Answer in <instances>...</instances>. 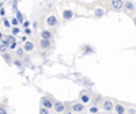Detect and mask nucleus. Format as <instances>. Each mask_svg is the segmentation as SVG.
<instances>
[{
	"instance_id": "obj_1",
	"label": "nucleus",
	"mask_w": 136,
	"mask_h": 114,
	"mask_svg": "<svg viewBox=\"0 0 136 114\" xmlns=\"http://www.w3.org/2000/svg\"><path fill=\"white\" fill-rule=\"evenodd\" d=\"M109 6L113 11H123L124 10V2L123 0H110L109 2Z\"/></svg>"
},
{
	"instance_id": "obj_2",
	"label": "nucleus",
	"mask_w": 136,
	"mask_h": 114,
	"mask_svg": "<svg viewBox=\"0 0 136 114\" xmlns=\"http://www.w3.org/2000/svg\"><path fill=\"white\" fill-rule=\"evenodd\" d=\"M39 48L42 49V50H48V49L52 48V39H46V38H41L38 42Z\"/></svg>"
},
{
	"instance_id": "obj_3",
	"label": "nucleus",
	"mask_w": 136,
	"mask_h": 114,
	"mask_svg": "<svg viewBox=\"0 0 136 114\" xmlns=\"http://www.w3.org/2000/svg\"><path fill=\"white\" fill-rule=\"evenodd\" d=\"M84 109H86L84 107V103H82V102H76V103L71 105V111H74V113H80Z\"/></svg>"
},
{
	"instance_id": "obj_4",
	"label": "nucleus",
	"mask_w": 136,
	"mask_h": 114,
	"mask_svg": "<svg viewBox=\"0 0 136 114\" xmlns=\"http://www.w3.org/2000/svg\"><path fill=\"white\" fill-rule=\"evenodd\" d=\"M102 109L105 110V111H113L114 110V103L112 102L110 99H105L103 101V105H102Z\"/></svg>"
},
{
	"instance_id": "obj_5",
	"label": "nucleus",
	"mask_w": 136,
	"mask_h": 114,
	"mask_svg": "<svg viewBox=\"0 0 136 114\" xmlns=\"http://www.w3.org/2000/svg\"><path fill=\"white\" fill-rule=\"evenodd\" d=\"M79 99H80V102L82 103H89V102H91V95H90V92L87 91V90H84V91H82V94H80V98H79Z\"/></svg>"
},
{
	"instance_id": "obj_6",
	"label": "nucleus",
	"mask_w": 136,
	"mask_h": 114,
	"mask_svg": "<svg viewBox=\"0 0 136 114\" xmlns=\"http://www.w3.org/2000/svg\"><path fill=\"white\" fill-rule=\"evenodd\" d=\"M41 105L44 106V107H46L48 110L53 109V101H51L48 96H42L41 98Z\"/></svg>"
},
{
	"instance_id": "obj_7",
	"label": "nucleus",
	"mask_w": 136,
	"mask_h": 114,
	"mask_svg": "<svg viewBox=\"0 0 136 114\" xmlns=\"http://www.w3.org/2000/svg\"><path fill=\"white\" fill-rule=\"evenodd\" d=\"M53 109L56 113H63V111H66V103L64 102H53Z\"/></svg>"
},
{
	"instance_id": "obj_8",
	"label": "nucleus",
	"mask_w": 136,
	"mask_h": 114,
	"mask_svg": "<svg viewBox=\"0 0 136 114\" xmlns=\"http://www.w3.org/2000/svg\"><path fill=\"white\" fill-rule=\"evenodd\" d=\"M57 18H56V15H49L48 16V19H46V24L48 26H51V27H54V26H57Z\"/></svg>"
},
{
	"instance_id": "obj_9",
	"label": "nucleus",
	"mask_w": 136,
	"mask_h": 114,
	"mask_svg": "<svg viewBox=\"0 0 136 114\" xmlns=\"http://www.w3.org/2000/svg\"><path fill=\"white\" fill-rule=\"evenodd\" d=\"M72 18H74V11H71V10H64L63 11V19L64 20H69Z\"/></svg>"
},
{
	"instance_id": "obj_10",
	"label": "nucleus",
	"mask_w": 136,
	"mask_h": 114,
	"mask_svg": "<svg viewBox=\"0 0 136 114\" xmlns=\"http://www.w3.org/2000/svg\"><path fill=\"white\" fill-rule=\"evenodd\" d=\"M23 49H25V52H33V49H34V42H31V41H25Z\"/></svg>"
},
{
	"instance_id": "obj_11",
	"label": "nucleus",
	"mask_w": 136,
	"mask_h": 114,
	"mask_svg": "<svg viewBox=\"0 0 136 114\" xmlns=\"http://www.w3.org/2000/svg\"><path fill=\"white\" fill-rule=\"evenodd\" d=\"M124 10L127 11V12H133L135 11V4L132 3V2H127V3H124Z\"/></svg>"
},
{
	"instance_id": "obj_12",
	"label": "nucleus",
	"mask_w": 136,
	"mask_h": 114,
	"mask_svg": "<svg viewBox=\"0 0 136 114\" xmlns=\"http://www.w3.org/2000/svg\"><path fill=\"white\" fill-rule=\"evenodd\" d=\"M53 33L51 30H42L41 31V38H46V39H52Z\"/></svg>"
},
{
	"instance_id": "obj_13",
	"label": "nucleus",
	"mask_w": 136,
	"mask_h": 114,
	"mask_svg": "<svg viewBox=\"0 0 136 114\" xmlns=\"http://www.w3.org/2000/svg\"><path fill=\"white\" fill-rule=\"evenodd\" d=\"M114 111L118 113V114H124V113H125L124 105H121V103H116V105H114Z\"/></svg>"
},
{
	"instance_id": "obj_14",
	"label": "nucleus",
	"mask_w": 136,
	"mask_h": 114,
	"mask_svg": "<svg viewBox=\"0 0 136 114\" xmlns=\"http://www.w3.org/2000/svg\"><path fill=\"white\" fill-rule=\"evenodd\" d=\"M94 14L97 18H102L103 15H105V10H102V8H95L94 10Z\"/></svg>"
},
{
	"instance_id": "obj_15",
	"label": "nucleus",
	"mask_w": 136,
	"mask_h": 114,
	"mask_svg": "<svg viewBox=\"0 0 136 114\" xmlns=\"http://www.w3.org/2000/svg\"><path fill=\"white\" fill-rule=\"evenodd\" d=\"M23 56H25V49H23V48H19L18 50H17V57H18V59H22Z\"/></svg>"
},
{
	"instance_id": "obj_16",
	"label": "nucleus",
	"mask_w": 136,
	"mask_h": 114,
	"mask_svg": "<svg viewBox=\"0 0 136 114\" xmlns=\"http://www.w3.org/2000/svg\"><path fill=\"white\" fill-rule=\"evenodd\" d=\"M7 50H8V46H6L4 44H3V45H0V54H3V53H6Z\"/></svg>"
},
{
	"instance_id": "obj_17",
	"label": "nucleus",
	"mask_w": 136,
	"mask_h": 114,
	"mask_svg": "<svg viewBox=\"0 0 136 114\" xmlns=\"http://www.w3.org/2000/svg\"><path fill=\"white\" fill-rule=\"evenodd\" d=\"M3 57H4V60H6L7 63H8V64L11 63V59H12V57H11L10 54H7V52H6V53H3Z\"/></svg>"
},
{
	"instance_id": "obj_18",
	"label": "nucleus",
	"mask_w": 136,
	"mask_h": 114,
	"mask_svg": "<svg viewBox=\"0 0 136 114\" xmlns=\"http://www.w3.org/2000/svg\"><path fill=\"white\" fill-rule=\"evenodd\" d=\"M17 19H18L19 23L23 22V16H22V12H21V11H17Z\"/></svg>"
},
{
	"instance_id": "obj_19",
	"label": "nucleus",
	"mask_w": 136,
	"mask_h": 114,
	"mask_svg": "<svg viewBox=\"0 0 136 114\" xmlns=\"http://www.w3.org/2000/svg\"><path fill=\"white\" fill-rule=\"evenodd\" d=\"M39 113H41V114H49V110H48L46 107H44V106H42V107L39 109Z\"/></svg>"
},
{
	"instance_id": "obj_20",
	"label": "nucleus",
	"mask_w": 136,
	"mask_h": 114,
	"mask_svg": "<svg viewBox=\"0 0 136 114\" xmlns=\"http://www.w3.org/2000/svg\"><path fill=\"white\" fill-rule=\"evenodd\" d=\"M3 24H4V27H11V23H10L8 20H7V19H4V20H3Z\"/></svg>"
},
{
	"instance_id": "obj_21",
	"label": "nucleus",
	"mask_w": 136,
	"mask_h": 114,
	"mask_svg": "<svg viewBox=\"0 0 136 114\" xmlns=\"http://www.w3.org/2000/svg\"><path fill=\"white\" fill-rule=\"evenodd\" d=\"M15 48H17V42H15V41H12V44H10L8 49H15Z\"/></svg>"
},
{
	"instance_id": "obj_22",
	"label": "nucleus",
	"mask_w": 136,
	"mask_h": 114,
	"mask_svg": "<svg viewBox=\"0 0 136 114\" xmlns=\"http://www.w3.org/2000/svg\"><path fill=\"white\" fill-rule=\"evenodd\" d=\"M18 33H19V29H18V27H14V29H12V35H17Z\"/></svg>"
},
{
	"instance_id": "obj_23",
	"label": "nucleus",
	"mask_w": 136,
	"mask_h": 114,
	"mask_svg": "<svg viewBox=\"0 0 136 114\" xmlns=\"http://www.w3.org/2000/svg\"><path fill=\"white\" fill-rule=\"evenodd\" d=\"M90 111H91V113H97V111H98V107H95V106H94V107H90Z\"/></svg>"
},
{
	"instance_id": "obj_24",
	"label": "nucleus",
	"mask_w": 136,
	"mask_h": 114,
	"mask_svg": "<svg viewBox=\"0 0 136 114\" xmlns=\"http://www.w3.org/2000/svg\"><path fill=\"white\" fill-rule=\"evenodd\" d=\"M0 114H7V110L4 107H0Z\"/></svg>"
},
{
	"instance_id": "obj_25",
	"label": "nucleus",
	"mask_w": 136,
	"mask_h": 114,
	"mask_svg": "<svg viewBox=\"0 0 136 114\" xmlns=\"http://www.w3.org/2000/svg\"><path fill=\"white\" fill-rule=\"evenodd\" d=\"M29 24H30V23H29L27 20H26V22H23V27H29Z\"/></svg>"
},
{
	"instance_id": "obj_26",
	"label": "nucleus",
	"mask_w": 136,
	"mask_h": 114,
	"mask_svg": "<svg viewBox=\"0 0 136 114\" xmlns=\"http://www.w3.org/2000/svg\"><path fill=\"white\" fill-rule=\"evenodd\" d=\"M0 14H2V15L4 16V14H6V11H4V8H0Z\"/></svg>"
},
{
	"instance_id": "obj_27",
	"label": "nucleus",
	"mask_w": 136,
	"mask_h": 114,
	"mask_svg": "<svg viewBox=\"0 0 136 114\" xmlns=\"http://www.w3.org/2000/svg\"><path fill=\"white\" fill-rule=\"evenodd\" d=\"M12 24H18V19H12Z\"/></svg>"
},
{
	"instance_id": "obj_28",
	"label": "nucleus",
	"mask_w": 136,
	"mask_h": 114,
	"mask_svg": "<svg viewBox=\"0 0 136 114\" xmlns=\"http://www.w3.org/2000/svg\"><path fill=\"white\" fill-rule=\"evenodd\" d=\"M26 34H31V30L27 29V27H26Z\"/></svg>"
},
{
	"instance_id": "obj_29",
	"label": "nucleus",
	"mask_w": 136,
	"mask_h": 114,
	"mask_svg": "<svg viewBox=\"0 0 136 114\" xmlns=\"http://www.w3.org/2000/svg\"><path fill=\"white\" fill-rule=\"evenodd\" d=\"M133 23H135V26H136V18H133Z\"/></svg>"
},
{
	"instance_id": "obj_30",
	"label": "nucleus",
	"mask_w": 136,
	"mask_h": 114,
	"mask_svg": "<svg viewBox=\"0 0 136 114\" xmlns=\"http://www.w3.org/2000/svg\"><path fill=\"white\" fill-rule=\"evenodd\" d=\"M3 38V34H2V33H0V39H2Z\"/></svg>"
},
{
	"instance_id": "obj_31",
	"label": "nucleus",
	"mask_w": 136,
	"mask_h": 114,
	"mask_svg": "<svg viewBox=\"0 0 136 114\" xmlns=\"http://www.w3.org/2000/svg\"><path fill=\"white\" fill-rule=\"evenodd\" d=\"M45 2H49V0H45Z\"/></svg>"
}]
</instances>
